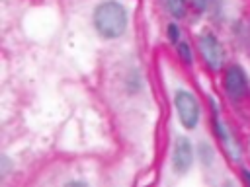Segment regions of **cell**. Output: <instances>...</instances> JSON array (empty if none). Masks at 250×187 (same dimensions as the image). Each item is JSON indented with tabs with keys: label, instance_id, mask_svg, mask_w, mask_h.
Instances as JSON below:
<instances>
[{
	"label": "cell",
	"instance_id": "1",
	"mask_svg": "<svg viewBox=\"0 0 250 187\" xmlns=\"http://www.w3.org/2000/svg\"><path fill=\"white\" fill-rule=\"evenodd\" d=\"M94 27L104 39H117L127 29V10L115 0H105L94 10Z\"/></svg>",
	"mask_w": 250,
	"mask_h": 187
},
{
	"label": "cell",
	"instance_id": "2",
	"mask_svg": "<svg viewBox=\"0 0 250 187\" xmlns=\"http://www.w3.org/2000/svg\"><path fill=\"white\" fill-rule=\"evenodd\" d=\"M174 105L178 111V117L186 129H195L199 121V103L191 92L178 90L174 95Z\"/></svg>",
	"mask_w": 250,
	"mask_h": 187
},
{
	"label": "cell",
	"instance_id": "3",
	"mask_svg": "<svg viewBox=\"0 0 250 187\" xmlns=\"http://www.w3.org/2000/svg\"><path fill=\"white\" fill-rule=\"evenodd\" d=\"M197 47H199V53H201L203 60L207 62V66L211 70L223 68V64H225V51H223V47H221V43H219V39L215 35H211V33L199 35Z\"/></svg>",
	"mask_w": 250,
	"mask_h": 187
},
{
	"label": "cell",
	"instance_id": "4",
	"mask_svg": "<svg viewBox=\"0 0 250 187\" xmlns=\"http://www.w3.org/2000/svg\"><path fill=\"white\" fill-rule=\"evenodd\" d=\"M225 92L230 99H242L248 92V78L242 66L232 64L225 72Z\"/></svg>",
	"mask_w": 250,
	"mask_h": 187
},
{
	"label": "cell",
	"instance_id": "5",
	"mask_svg": "<svg viewBox=\"0 0 250 187\" xmlns=\"http://www.w3.org/2000/svg\"><path fill=\"white\" fill-rule=\"evenodd\" d=\"M193 164V148L189 144L188 138L178 136L176 146H174V154H172V168L178 175H184Z\"/></svg>",
	"mask_w": 250,
	"mask_h": 187
},
{
	"label": "cell",
	"instance_id": "6",
	"mask_svg": "<svg viewBox=\"0 0 250 187\" xmlns=\"http://www.w3.org/2000/svg\"><path fill=\"white\" fill-rule=\"evenodd\" d=\"M211 105H213V123H215V132L221 136V140H223V144H225L227 152L230 154V160H232V162H238V160H240V150H238V146L230 140V136H229V132H227V129H225V123L221 121V117H219V113H217V105H215V101H211Z\"/></svg>",
	"mask_w": 250,
	"mask_h": 187
},
{
	"label": "cell",
	"instance_id": "7",
	"mask_svg": "<svg viewBox=\"0 0 250 187\" xmlns=\"http://www.w3.org/2000/svg\"><path fill=\"white\" fill-rule=\"evenodd\" d=\"M162 2L174 18H184V14H186V2L184 0H162Z\"/></svg>",
	"mask_w": 250,
	"mask_h": 187
},
{
	"label": "cell",
	"instance_id": "8",
	"mask_svg": "<svg viewBox=\"0 0 250 187\" xmlns=\"http://www.w3.org/2000/svg\"><path fill=\"white\" fill-rule=\"evenodd\" d=\"M178 55H180V58L186 62V64H191V49H189V45L188 43H178Z\"/></svg>",
	"mask_w": 250,
	"mask_h": 187
},
{
	"label": "cell",
	"instance_id": "9",
	"mask_svg": "<svg viewBox=\"0 0 250 187\" xmlns=\"http://www.w3.org/2000/svg\"><path fill=\"white\" fill-rule=\"evenodd\" d=\"M168 39H170V43H174V45H178L180 43V29H178V25L176 23H168Z\"/></svg>",
	"mask_w": 250,
	"mask_h": 187
},
{
	"label": "cell",
	"instance_id": "10",
	"mask_svg": "<svg viewBox=\"0 0 250 187\" xmlns=\"http://www.w3.org/2000/svg\"><path fill=\"white\" fill-rule=\"evenodd\" d=\"M189 2H191V6H193L195 10H205L207 4H209V0H189Z\"/></svg>",
	"mask_w": 250,
	"mask_h": 187
},
{
	"label": "cell",
	"instance_id": "11",
	"mask_svg": "<svg viewBox=\"0 0 250 187\" xmlns=\"http://www.w3.org/2000/svg\"><path fill=\"white\" fill-rule=\"evenodd\" d=\"M242 177H244V181H246V183H250V171H248V169H244V171H242Z\"/></svg>",
	"mask_w": 250,
	"mask_h": 187
}]
</instances>
